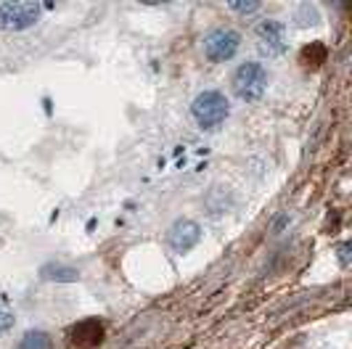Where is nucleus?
Returning <instances> with one entry per match:
<instances>
[{
  "label": "nucleus",
  "mask_w": 352,
  "mask_h": 349,
  "mask_svg": "<svg viewBox=\"0 0 352 349\" xmlns=\"http://www.w3.org/2000/svg\"><path fill=\"white\" fill-rule=\"evenodd\" d=\"M230 82H233L236 98H241L247 104H254V101H260L265 93H267L270 74H267V69H265L260 61H244V64L236 67Z\"/></svg>",
  "instance_id": "nucleus-1"
},
{
  "label": "nucleus",
  "mask_w": 352,
  "mask_h": 349,
  "mask_svg": "<svg viewBox=\"0 0 352 349\" xmlns=\"http://www.w3.org/2000/svg\"><path fill=\"white\" fill-rule=\"evenodd\" d=\"M191 117L201 130H217L230 117V101L220 90H201L191 104Z\"/></svg>",
  "instance_id": "nucleus-2"
},
{
  "label": "nucleus",
  "mask_w": 352,
  "mask_h": 349,
  "mask_svg": "<svg viewBox=\"0 0 352 349\" xmlns=\"http://www.w3.org/2000/svg\"><path fill=\"white\" fill-rule=\"evenodd\" d=\"M43 16L40 3H0V30L6 32H21L35 27Z\"/></svg>",
  "instance_id": "nucleus-3"
},
{
  "label": "nucleus",
  "mask_w": 352,
  "mask_h": 349,
  "mask_svg": "<svg viewBox=\"0 0 352 349\" xmlns=\"http://www.w3.org/2000/svg\"><path fill=\"white\" fill-rule=\"evenodd\" d=\"M241 48V35L230 27H217L207 32L204 37V56L210 58L212 64H223V61H230Z\"/></svg>",
  "instance_id": "nucleus-4"
},
{
  "label": "nucleus",
  "mask_w": 352,
  "mask_h": 349,
  "mask_svg": "<svg viewBox=\"0 0 352 349\" xmlns=\"http://www.w3.org/2000/svg\"><path fill=\"white\" fill-rule=\"evenodd\" d=\"M257 45L267 58H281L289 51V35L286 24L278 19H265L257 24Z\"/></svg>",
  "instance_id": "nucleus-5"
},
{
  "label": "nucleus",
  "mask_w": 352,
  "mask_h": 349,
  "mask_svg": "<svg viewBox=\"0 0 352 349\" xmlns=\"http://www.w3.org/2000/svg\"><path fill=\"white\" fill-rule=\"evenodd\" d=\"M201 241V225L191 217H177L170 233H167V244L175 254H188Z\"/></svg>",
  "instance_id": "nucleus-6"
},
{
  "label": "nucleus",
  "mask_w": 352,
  "mask_h": 349,
  "mask_svg": "<svg viewBox=\"0 0 352 349\" xmlns=\"http://www.w3.org/2000/svg\"><path fill=\"white\" fill-rule=\"evenodd\" d=\"M104 341V323L96 320V317H88L77 326H72L69 333H67V344L72 349H93Z\"/></svg>",
  "instance_id": "nucleus-7"
},
{
  "label": "nucleus",
  "mask_w": 352,
  "mask_h": 349,
  "mask_svg": "<svg viewBox=\"0 0 352 349\" xmlns=\"http://www.w3.org/2000/svg\"><path fill=\"white\" fill-rule=\"evenodd\" d=\"M40 278L58 280V283H74V280H80V270L72 267V264H61V262H48V264H43Z\"/></svg>",
  "instance_id": "nucleus-8"
},
{
  "label": "nucleus",
  "mask_w": 352,
  "mask_h": 349,
  "mask_svg": "<svg viewBox=\"0 0 352 349\" xmlns=\"http://www.w3.org/2000/svg\"><path fill=\"white\" fill-rule=\"evenodd\" d=\"M16 349H53V339H51V333L40 331V328H32V331H27L19 339Z\"/></svg>",
  "instance_id": "nucleus-9"
},
{
  "label": "nucleus",
  "mask_w": 352,
  "mask_h": 349,
  "mask_svg": "<svg viewBox=\"0 0 352 349\" xmlns=\"http://www.w3.org/2000/svg\"><path fill=\"white\" fill-rule=\"evenodd\" d=\"M318 21H320V14H318L316 5H310V3H302L300 8H297V14H294V24L302 27V30L316 27Z\"/></svg>",
  "instance_id": "nucleus-10"
},
{
  "label": "nucleus",
  "mask_w": 352,
  "mask_h": 349,
  "mask_svg": "<svg viewBox=\"0 0 352 349\" xmlns=\"http://www.w3.org/2000/svg\"><path fill=\"white\" fill-rule=\"evenodd\" d=\"M228 8H230V11H236V14H241V16H247V14L260 11V8H263V3H257V0H247V3L233 0V3H228Z\"/></svg>",
  "instance_id": "nucleus-11"
},
{
  "label": "nucleus",
  "mask_w": 352,
  "mask_h": 349,
  "mask_svg": "<svg viewBox=\"0 0 352 349\" xmlns=\"http://www.w3.org/2000/svg\"><path fill=\"white\" fill-rule=\"evenodd\" d=\"M14 323H16V317H14V313H11V307H6V304L0 302V336L11 331Z\"/></svg>",
  "instance_id": "nucleus-12"
},
{
  "label": "nucleus",
  "mask_w": 352,
  "mask_h": 349,
  "mask_svg": "<svg viewBox=\"0 0 352 349\" xmlns=\"http://www.w3.org/2000/svg\"><path fill=\"white\" fill-rule=\"evenodd\" d=\"M350 251H352L350 241H342L339 249H336V260H339V267H342V270H347V267H350Z\"/></svg>",
  "instance_id": "nucleus-13"
},
{
  "label": "nucleus",
  "mask_w": 352,
  "mask_h": 349,
  "mask_svg": "<svg viewBox=\"0 0 352 349\" xmlns=\"http://www.w3.org/2000/svg\"><path fill=\"white\" fill-rule=\"evenodd\" d=\"M286 220H292L289 214H281V217H276V223H273V233H281V225L286 223Z\"/></svg>",
  "instance_id": "nucleus-14"
}]
</instances>
